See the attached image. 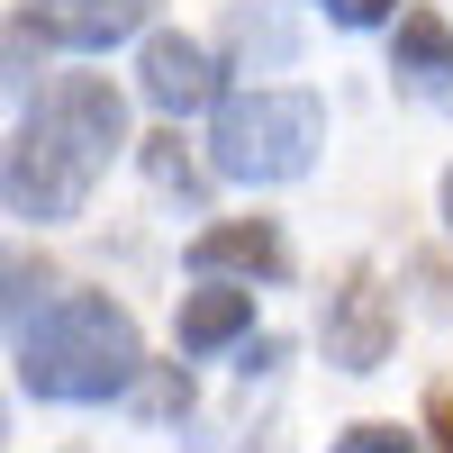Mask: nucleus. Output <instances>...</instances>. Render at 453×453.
Instances as JSON below:
<instances>
[{"instance_id": "nucleus-7", "label": "nucleus", "mask_w": 453, "mask_h": 453, "mask_svg": "<svg viewBox=\"0 0 453 453\" xmlns=\"http://www.w3.org/2000/svg\"><path fill=\"white\" fill-rule=\"evenodd\" d=\"M136 82H145V100H155L164 119H191V109H218L226 73H218V55L200 46V36H145Z\"/></svg>"}, {"instance_id": "nucleus-15", "label": "nucleus", "mask_w": 453, "mask_h": 453, "mask_svg": "<svg viewBox=\"0 0 453 453\" xmlns=\"http://www.w3.org/2000/svg\"><path fill=\"white\" fill-rule=\"evenodd\" d=\"M444 226H453V173H444Z\"/></svg>"}, {"instance_id": "nucleus-13", "label": "nucleus", "mask_w": 453, "mask_h": 453, "mask_svg": "<svg viewBox=\"0 0 453 453\" xmlns=\"http://www.w3.org/2000/svg\"><path fill=\"white\" fill-rule=\"evenodd\" d=\"M155 181H164V191H181V200H200V181H191V164H181L173 145H155Z\"/></svg>"}, {"instance_id": "nucleus-1", "label": "nucleus", "mask_w": 453, "mask_h": 453, "mask_svg": "<svg viewBox=\"0 0 453 453\" xmlns=\"http://www.w3.org/2000/svg\"><path fill=\"white\" fill-rule=\"evenodd\" d=\"M119 145H127L119 91H109L100 73H64V82L10 127V145H0V209L27 218V226L82 218Z\"/></svg>"}, {"instance_id": "nucleus-3", "label": "nucleus", "mask_w": 453, "mask_h": 453, "mask_svg": "<svg viewBox=\"0 0 453 453\" xmlns=\"http://www.w3.org/2000/svg\"><path fill=\"white\" fill-rule=\"evenodd\" d=\"M326 145V100L318 91H245L218 109L209 127V164L226 181H254V191H273V181H299L318 164Z\"/></svg>"}, {"instance_id": "nucleus-10", "label": "nucleus", "mask_w": 453, "mask_h": 453, "mask_svg": "<svg viewBox=\"0 0 453 453\" xmlns=\"http://www.w3.org/2000/svg\"><path fill=\"white\" fill-rule=\"evenodd\" d=\"M46 290H55V273H46V263H27V254H0V309H10L19 326H27L36 309H46Z\"/></svg>"}, {"instance_id": "nucleus-9", "label": "nucleus", "mask_w": 453, "mask_h": 453, "mask_svg": "<svg viewBox=\"0 0 453 453\" xmlns=\"http://www.w3.org/2000/svg\"><path fill=\"white\" fill-rule=\"evenodd\" d=\"M181 354H226V345H245L254 335V290L245 281H200V290H181Z\"/></svg>"}, {"instance_id": "nucleus-12", "label": "nucleus", "mask_w": 453, "mask_h": 453, "mask_svg": "<svg viewBox=\"0 0 453 453\" xmlns=\"http://www.w3.org/2000/svg\"><path fill=\"white\" fill-rule=\"evenodd\" d=\"M309 10H318V19H335V27H381L399 0H309Z\"/></svg>"}, {"instance_id": "nucleus-6", "label": "nucleus", "mask_w": 453, "mask_h": 453, "mask_svg": "<svg viewBox=\"0 0 453 453\" xmlns=\"http://www.w3.org/2000/svg\"><path fill=\"white\" fill-rule=\"evenodd\" d=\"M191 273L200 281H281L290 273V245H281V226L273 218H218L191 236Z\"/></svg>"}, {"instance_id": "nucleus-11", "label": "nucleus", "mask_w": 453, "mask_h": 453, "mask_svg": "<svg viewBox=\"0 0 453 453\" xmlns=\"http://www.w3.org/2000/svg\"><path fill=\"white\" fill-rule=\"evenodd\" d=\"M335 453H426V444L408 435V426H345V435H335Z\"/></svg>"}, {"instance_id": "nucleus-4", "label": "nucleus", "mask_w": 453, "mask_h": 453, "mask_svg": "<svg viewBox=\"0 0 453 453\" xmlns=\"http://www.w3.org/2000/svg\"><path fill=\"white\" fill-rule=\"evenodd\" d=\"M318 345H326L335 372H381V363H390V345H399V299L381 290V273H372V263H354V273L326 290Z\"/></svg>"}, {"instance_id": "nucleus-5", "label": "nucleus", "mask_w": 453, "mask_h": 453, "mask_svg": "<svg viewBox=\"0 0 453 453\" xmlns=\"http://www.w3.org/2000/svg\"><path fill=\"white\" fill-rule=\"evenodd\" d=\"M145 19H155V0H27L19 10V27L36 46H55V55H109Z\"/></svg>"}, {"instance_id": "nucleus-2", "label": "nucleus", "mask_w": 453, "mask_h": 453, "mask_svg": "<svg viewBox=\"0 0 453 453\" xmlns=\"http://www.w3.org/2000/svg\"><path fill=\"white\" fill-rule=\"evenodd\" d=\"M145 381V335L109 290H64L19 326V390L46 408H100Z\"/></svg>"}, {"instance_id": "nucleus-14", "label": "nucleus", "mask_w": 453, "mask_h": 453, "mask_svg": "<svg viewBox=\"0 0 453 453\" xmlns=\"http://www.w3.org/2000/svg\"><path fill=\"white\" fill-rule=\"evenodd\" d=\"M426 426H435L444 453H453V390H426Z\"/></svg>"}, {"instance_id": "nucleus-8", "label": "nucleus", "mask_w": 453, "mask_h": 453, "mask_svg": "<svg viewBox=\"0 0 453 453\" xmlns=\"http://www.w3.org/2000/svg\"><path fill=\"white\" fill-rule=\"evenodd\" d=\"M390 73H399V91H418L426 109H444V119H453V27H444L435 10H408V19H399Z\"/></svg>"}]
</instances>
